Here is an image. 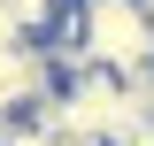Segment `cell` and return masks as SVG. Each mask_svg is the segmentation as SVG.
Segmentation results:
<instances>
[{
  "label": "cell",
  "instance_id": "6da1fadb",
  "mask_svg": "<svg viewBox=\"0 0 154 146\" xmlns=\"http://www.w3.org/2000/svg\"><path fill=\"white\" fill-rule=\"evenodd\" d=\"M85 8V69L139 77L154 69V16L146 0H77Z\"/></svg>",
  "mask_w": 154,
  "mask_h": 146
},
{
  "label": "cell",
  "instance_id": "7a4b0ae2",
  "mask_svg": "<svg viewBox=\"0 0 154 146\" xmlns=\"http://www.w3.org/2000/svg\"><path fill=\"white\" fill-rule=\"evenodd\" d=\"M146 16H154V0H146Z\"/></svg>",
  "mask_w": 154,
  "mask_h": 146
}]
</instances>
